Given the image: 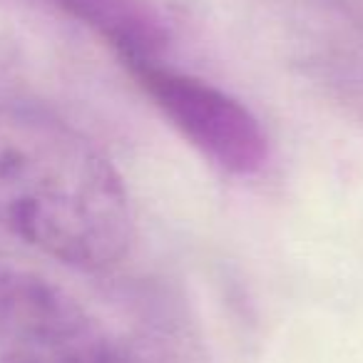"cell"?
<instances>
[{
  "label": "cell",
  "instance_id": "obj_4",
  "mask_svg": "<svg viewBox=\"0 0 363 363\" xmlns=\"http://www.w3.org/2000/svg\"><path fill=\"white\" fill-rule=\"evenodd\" d=\"M90 28L130 65L155 60L167 43L162 21L145 0H43Z\"/></svg>",
  "mask_w": 363,
  "mask_h": 363
},
{
  "label": "cell",
  "instance_id": "obj_3",
  "mask_svg": "<svg viewBox=\"0 0 363 363\" xmlns=\"http://www.w3.org/2000/svg\"><path fill=\"white\" fill-rule=\"evenodd\" d=\"M130 70L204 157L234 174H252L267 162V135L259 120L232 95L192 75L164 67L160 57L130 62Z\"/></svg>",
  "mask_w": 363,
  "mask_h": 363
},
{
  "label": "cell",
  "instance_id": "obj_2",
  "mask_svg": "<svg viewBox=\"0 0 363 363\" xmlns=\"http://www.w3.org/2000/svg\"><path fill=\"white\" fill-rule=\"evenodd\" d=\"M0 363H132L65 289L0 267Z\"/></svg>",
  "mask_w": 363,
  "mask_h": 363
},
{
  "label": "cell",
  "instance_id": "obj_1",
  "mask_svg": "<svg viewBox=\"0 0 363 363\" xmlns=\"http://www.w3.org/2000/svg\"><path fill=\"white\" fill-rule=\"evenodd\" d=\"M0 229L65 267L105 272L127 254L135 222L120 174L80 130L0 102Z\"/></svg>",
  "mask_w": 363,
  "mask_h": 363
}]
</instances>
